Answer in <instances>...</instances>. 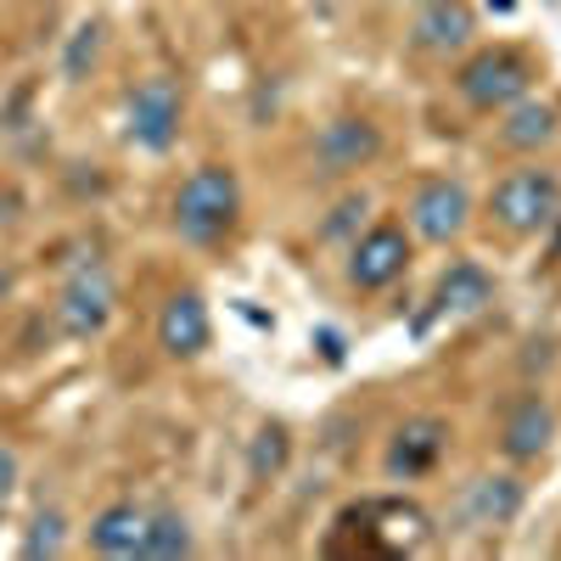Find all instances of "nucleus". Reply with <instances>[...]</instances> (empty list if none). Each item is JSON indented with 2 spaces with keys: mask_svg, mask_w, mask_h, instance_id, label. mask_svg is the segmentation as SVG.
Returning a JSON list of instances; mask_svg holds the SVG:
<instances>
[{
  "mask_svg": "<svg viewBox=\"0 0 561 561\" xmlns=\"http://www.w3.org/2000/svg\"><path fill=\"white\" fill-rule=\"evenodd\" d=\"M242 214V180L230 163H203L180 180V192H174V230H180V242H192V248H208L219 242L230 225H237Z\"/></svg>",
  "mask_w": 561,
  "mask_h": 561,
  "instance_id": "f257e3e1",
  "label": "nucleus"
},
{
  "mask_svg": "<svg viewBox=\"0 0 561 561\" xmlns=\"http://www.w3.org/2000/svg\"><path fill=\"white\" fill-rule=\"evenodd\" d=\"M489 214L511 237H545L550 219L561 214V174L556 169H511L494 185Z\"/></svg>",
  "mask_w": 561,
  "mask_h": 561,
  "instance_id": "f03ea898",
  "label": "nucleus"
},
{
  "mask_svg": "<svg viewBox=\"0 0 561 561\" xmlns=\"http://www.w3.org/2000/svg\"><path fill=\"white\" fill-rule=\"evenodd\" d=\"M534 84V62L523 51H511V45H494V51H478L472 62H466L455 73V90L466 107L478 113H505L511 102H523Z\"/></svg>",
  "mask_w": 561,
  "mask_h": 561,
  "instance_id": "7ed1b4c3",
  "label": "nucleus"
},
{
  "mask_svg": "<svg viewBox=\"0 0 561 561\" xmlns=\"http://www.w3.org/2000/svg\"><path fill=\"white\" fill-rule=\"evenodd\" d=\"M113 304H118V287L102 259H79L73 275L62 280V298H57V332L84 343V337H102L107 320H113Z\"/></svg>",
  "mask_w": 561,
  "mask_h": 561,
  "instance_id": "20e7f679",
  "label": "nucleus"
},
{
  "mask_svg": "<svg viewBox=\"0 0 561 561\" xmlns=\"http://www.w3.org/2000/svg\"><path fill=\"white\" fill-rule=\"evenodd\" d=\"M180 118H185V102H180V84L169 73H152L129 90L124 102V135L135 140L140 152L163 158L174 140H180Z\"/></svg>",
  "mask_w": 561,
  "mask_h": 561,
  "instance_id": "39448f33",
  "label": "nucleus"
},
{
  "mask_svg": "<svg viewBox=\"0 0 561 561\" xmlns=\"http://www.w3.org/2000/svg\"><path fill=\"white\" fill-rule=\"evenodd\" d=\"M472 225V197H466L460 180H421L415 197H410V237L433 242V248H449L460 230Z\"/></svg>",
  "mask_w": 561,
  "mask_h": 561,
  "instance_id": "423d86ee",
  "label": "nucleus"
},
{
  "mask_svg": "<svg viewBox=\"0 0 561 561\" xmlns=\"http://www.w3.org/2000/svg\"><path fill=\"white\" fill-rule=\"evenodd\" d=\"M444 449H449V421L444 415H410L404 427L393 433L388 455H382V472L393 483H415V478L438 472Z\"/></svg>",
  "mask_w": 561,
  "mask_h": 561,
  "instance_id": "0eeeda50",
  "label": "nucleus"
},
{
  "mask_svg": "<svg viewBox=\"0 0 561 561\" xmlns=\"http://www.w3.org/2000/svg\"><path fill=\"white\" fill-rule=\"evenodd\" d=\"M410 270V230L399 225H370L348 248V280L359 293H382Z\"/></svg>",
  "mask_w": 561,
  "mask_h": 561,
  "instance_id": "6e6552de",
  "label": "nucleus"
},
{
  "mask_svg": "<svg viewBox=\"0 0 561 561\" xmlns=\"http://www.w3.org/2000/svg\"><path fill=\"white\" fill-rule=\"evenodd\" d=\"M208 343H214V320H208L203 293H192V287L174 293L163 304V314H158V348L169 359H203Z\"/></svg>",
  "mask_w": 561,
  "mask_h": 561,
  "instance_id": "1a4fd4ad",
  "label": "nucleus"
},
{
  "mask_svg": "<svg viewBox=\"0 0 561 561\" xmlns=\"http://www.w3.org/2000/svg\"><path fill=\"white\" fill-rule=\"evenodd\" d=\"M377 152H382V129L365 124V118H332V124H320V135H314V163L325 174H354Z\"/></svg>",
  "mask_w": 561,
  "mask_h": 561,
  "instance_id": "9d476101",
  "label": "nucleus"
},
{
  "mask_svg": "<svg viewBox=\"0 0 561 561\" xmlns=\"http://www.w3.org/2000/svg\"><path fill=\"white\" fill-rule=\"evenodd\" d=\"M147 523H152V511L147 505H135V500H113L102 505L96 517H90V550L96 556H113V561H129L140 556V545H147Z\"/></svg>",
  "mask_w": 561,
  "mask_h": 561,
  "instance_id": "9b49d317",
  "label": "nucleus"
},
{
  "mask_svg": "<svg viewBox=\"0 0 561 561\" xmlns=\"http://www.w3.org/2000/svg\"><path fill=\"white\" fill-rule=\"evenodd\" d=\"M550 438H556V410H550V399H539V393H523L517 404H511V415H505V427H500V449H505V460H539L545 449H550Z\"/></svg>",
  "mask_w": 561,
  "mask_h": 561,
  "instance_id": "f8f14e48",
  "label": "nucleus"
},
{
  "mask_svg": "<svg viewBox=\"0 0 561 561\" xmlns=\"http://www.w3.org/2000/svg\"><path fill=\"white\" fill-rule=\"evenodd\" d=\"M523 483L511 478V472H483L466 483L460 494V511H466V523H478V528H505V523H517L523 517Z\"/></svg>",
  "mask_w": 561,
  "mask_h": 561,
  "instance_id": "ddd939ff",
  "label": "nucleus"
},
{
  "mask_svg": "<svg viewBox=\"0 0 561 561\" xmlns=\"http://www.w3.org/2000/svg\"><path fill=\"white\" fill-rule=\"evenodd\" d=\"M433 314H478L494 304V275L472 259H455L444 275H438V287H433Z\"/></svg>",
  "mask_w": 561,
  "mask_h": 561,
  "instance_id": "4468645a",
  "label": "nucleus"
},
{
  "mask_svg": "<svg viewBox=\"0 0 561 561\" xmlns=\"http://www.w3.org/2000/svg\"><path fill=\"white\" fill-rule=\"evenodd\" d=\"M472 7L466 0H427V7L415 12V45L421 51H433V57H449V51H460L466 39H472Z\"/></svg>",
  "mask_w": 561,
  "mask_h": 561,
  "instance_id": "2eb2a0df",
  "label": "nucleus"
},
{
  "mask_svg": "<svg viewBox=\"0 0 561 561\" xmlns=\"http://www.w3.org/2000/svg\"><path fill=\"white\" fill-rule=\"evenodd\" d=\"M556 140V107L539 102V96H523L500 113V147L511 152H539Z\"/></svg>",
  "mask_w": 561,
  "mask_h": 561,
  "instance_id": "dca6fc26",
  "label": "nucleus"
},
{
  "mask_svg": "<svg viewBox=\"0 0 561 561\" xmlns=\"http://www.w3.org/2000/svg\"><path fill=\"white\" fill-rule=\"evenodd\" d=\"M169 556H192V523H185L180 511H152L140 561H169Z\"/></svg>",
  "mask_w": 561,
  "mask_h": 561,
  "instance_id": "f3484780",
  "label": "nucleus"
},
{
  "mask_svg": "<svg viewBox=\"0 0 561 561\" xmlns=\"http://www.w3.org/2000/svg\"><path fill=\"white\" fill-rule=\"evenodd\" d=\"M287 455H293L287 427H280V421H264V427L253 433V449H248V472H253V483H270V478L287 472Z\"/></svg>",
  "mask_w": 561,
  "mask_h": 561,
  "instance_id": "a211bd4d",
  "label": "nucleus"
},
{
  "mask_svg": "<svg viewBox=\"0 0 561 561\" xmlns=\"http://www.w3.org/2000/svg\"><path fill=\"white\" fill-rule=\"evenodd\" d=\"M62 550H68V517H62L57 505H39L28 534H23V556L39 561V556H62Z\"/></svg>",
  "mask_w": 561,
  "mask_h": 561,
  "instance_id": "6ab92c4d",
  "label": "nucleus"
},
{
  "mask_svg": "<svg viewBox=\"0 0 561 561\" xmlns=\"http://www.w3.org/2000/svg\"><path fill=\"white\" fill-rule=\"evenodd\" d=\"M96 57H102V23L90 18V23H79V28H73L68 51H62V73H68V84H79L90 68H96Z\"/></svg>",
  "mask_w": 561,
  "mask_h": 561,
  "instance_id": "aec40b11",
  "label": "nucleus"
},
{
  "mask_svg": "<svg viewBox=\"0 0 561 561\" xmlns=\"http://www.w3.org/2000/svg\"><path fill=\"white\" fill-rule=\"evenodd\" d=\"M365 214H370V197H365V192H348V197L332 208V219L320 225V242H337V237H348V230H354Z\"/></svg>",
  "mask_w": 561,
  "mask_h": 561,
  "instance_id": "412c9836",
  "label": "nucleus"
},
{
  "mask_svg": "<svg viewBox=\"0 0 561 561\" xmlns=\"http://www.w3.org/2000/svg\"><path fill=\"white\" fill-rule=\"evenodd\" d=\"M18 478H23V466H18V455L0 444V500H12L18 494Z\"/></svg>",
  "mask_w": 561,
  "mask_h": 561,
  "instance_id": "4be33fe9",
  "label": "nucleus"
},
{
  "mask_svg": "<svg viewBox=\"0 0 561 561\" xmlns=\"http://www.w3.org/2000/svg\"><path fill=\"white\" fill-rule=\"evenodd\" d=\"M314 343H320L325 365H343V359H348V348H343V337L332 332V325H320V332H314Z\"/></svg>",
  "mask_w": 561,
  "mask_h": 561,
  "instance_id": "5701e85b",
  "label": "nucleus"
},
{
  "mask_svg": "<svg viewBox=\"0 0 561 561\" xmlns=\"http://www.w3.org/2000/svg\"><path fill=\"white\" fill-rule=\"evenodd\" d=\"M550 230H556V237H550V259H561V214L550 219Z\"/></svg>",
  "mask_w": 561,
  "mask_h": 561,
  "instance_id": "b1692460",
  "label": "nucleus"
},
{
  "mask_svg": "<svg viewBox=\"0 0 561 561\" xmlns=\"http://www.w3.org/2000/svg\"><path fill=\"white\" fill-rule=\"evenodd\" d=\"M7 298H12V270L0 264V304H7Z\"/></svg>",
  "mask_w": 561,
  "mask_h": 561,
  "instance_id": "393cba45",
  "label": "nucleus"
},
{
  "mask_svg": "<svg viewBox=\"0 0 561 561\" xmlns=\"http://www.w3.org/2000/svg\"><path fill=\"white\" fill-rule=\"evenodd\" d=\"M314 7H320V12H325V7H332V0H314Z\"/></svg>",
  "mask_w": 561,
  "mask_h": 561,
  "instance_id": "a878e982",
  "label": "nucleus"
},
{
  "mask_svg": "<svg viewBox=\"0 0 561 561\" xmlns=\"http://www.w3.org/2000/svg\"><path fill=\"white\" fill-rule=\"evenodd\" d=\"M0 511H7V500H0Z\"/></svg>",
  "mask_w": 561,
  "mask_h": 561,
  "instance_id": "bb28decb",
  "label": "nucleus"
}]
</instances>
